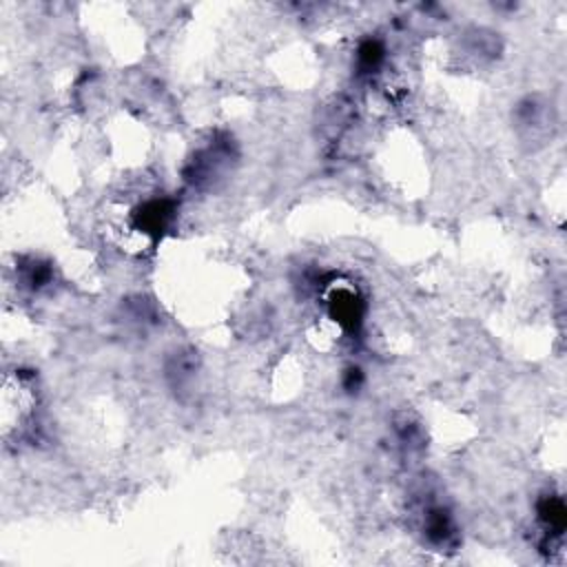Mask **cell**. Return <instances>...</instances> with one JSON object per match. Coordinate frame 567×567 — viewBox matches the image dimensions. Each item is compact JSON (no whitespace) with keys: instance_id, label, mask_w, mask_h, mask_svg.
<instances>
[{"instance_id":"cell-1","label":"cell","mask_w":567,"mask_h":567,"mask_svg":"<svg viewBox=\"0 0 567 567\" xmlns=\"http://www.w3.org/2000/svg\"><path fill=\"white\" fill-rule=\"evenodd\" d=\"M35 396L33 385L24 374H7L2 385V436L9 441L13 434L22 436L27 423L33 419Z\"/></svg>"}]
</instances>
